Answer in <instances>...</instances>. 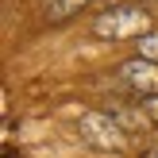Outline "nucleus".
<instances>
[{
    "mask_svg": "<svg viewBox=\"0 0 158 158\" xmlns=\"http://www.w3.org/2000/svg\"><path fill=\"white\" fill-rule=\"evenodd\" d=\"M104 112L112 116V120L120 123V127L127 131V135H131L135 127H143V123H147V112H143V108H127V104H108Z\"/></svg>",
    "mask_w": 158,
    "mask_h": 158,
    "instance_id": "nucleus-5",
    "label": "nucleus"
},
{
    "mask_svg": "<svg viewBox=\"0 0 158 158\" xmlns=\"http://www.w3.org/2000/svg\"><path fill=\"white\" fill-rule=\"evenodd\" d=\"M97 0H46L43 4V19L46 23H66L73 19L77 12H85V8H93Z\"/></svg>",
    "mask_w": 158,
    "mask_h": 158,
    "instance_id": "nucleus-4",
    "label": "nucleus"
},
{
    "mask_svg": "<svg viewBox=\"0 0 158 158\" xmlns=\"http://www.w3.org/2000/svg\"><path fill=\"white\" fill-rule=\"evenodd\" d=\"M143 158H158V151H147V154H143Z\"/></svg>",
    "mask_w": 158,
    "mask_h": 158,
    "instance_id": "nucleus-8",
    "label": "nucleus"
},
{
    "mask_svg": "<svg viewBox=\"0 0 158 158\" xmlns=\"http://www.w3.org/2000/svg\"><path fill=\"white\" fill-rule=\"evenodd\" d=\"M139 43V54L143 58H151V62H158V31H147L143 39H135Z\"/></svg>",
    "mask_w": 158,
    "mask_h": 158,
    "instance_id": "nucleus-6",
    "label": "nucleus"
},
{
    "mask_svg": "<svg viewBox=\"0 0 158 158\" xmlns=\"http://www.w3.org/2000/svg\"><path fill=\"white\" fill-rule=\"evenodd\" d=\"M77 131H81V139L89 147H97V151H123V147H127V131L108 112H85L81 120H77Z\"/></svg>",
    "mask_w": 158,
    "mask_h": 158,
    "instance_id": "nucleus-2",
    "label": "nucleus"
},
{
    "mask_svg": "<svg viewBox=\"0 0 158 158\" xmlns=\"http://www.w3.org/2000/svg\"><path fill=\"white\" fill-rule=\"evenodd\" d=\"M151 31V12L143 4H112L93 19V35L104 43H123V39H143Z\"/></svg>",
    "mask_w": 158,
    "mask_h": 158,
    "instance_id": "nucleus-1",
    "label": "nucleus"
},
{
    "mask_svg": "<svg viewBox=\"0 0 158 158\" xmlns=\"http://www.w3.org/2000/svg\"><path fill=\"white\" fill-rule=\"evenodd\" d=\"M116 81H120L127 93H135L139 100H143V97H154V93H158V62L135 54V58H127V62L116 66Z\"/></svg>",
    "mask_w": 158,
    "mask_h": 158,
    "instance_id": "nucleus-3",
    "label": "nucleus"
},
{
    "mask_svg": "<svg viewBox=\"0 0 158 158\" xmlns=\"http://www.w3.org/2000/svg\"><path fill=\"white\" fill-rule=\"evenodd\" d=\"M139 108L147 112V120H151V123H158V93H154V97H143V100H139Z\"/></svg>",
    "mask_w": 158,
    "mask_h": 158,
    "instance_id": "nucleus-7",
    "label": "nucleus"
}]
</instances>
